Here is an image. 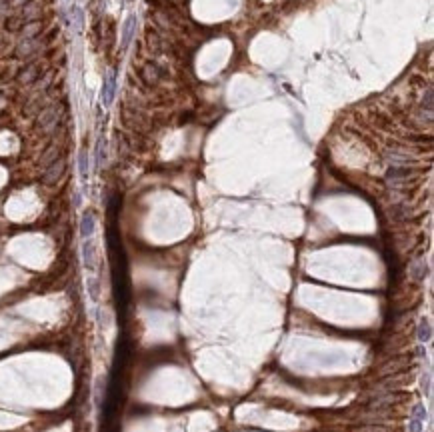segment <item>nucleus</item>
Wrapping results in <instances>:
<instances>
[{
    "instance_id": "nucleus-8",
    "label": "nucleus",
    "mask_w": 434,
    "mask_h": 432,
    "mask_svg": "<svg viewBox=\"0 0 434 432\" xmlns=\"http://www.w3.org/2000/svg\"><path fill=\"white\" fill-rule=\"evenodd\" d=\"M88 294L94 302H98V296H100V282L96 278H88Z\"/></svg>"
},
{
    "instance_id": "nucleus-13",
    "label": "nucleus",
    "mask_w": 434,
    "mask_h": 432,
    "mask_svg": "<svg viewBox=\"0 0 434 432\" xmlns=\"http://www.w3.org/2000/svg\"><path fill=\"white\" fill-rule=\"evenodd\" d=\"M416 356H418V358H424V356H426V348H424L422 344L416 348Z\"/></svg>"
},
{
    "instance_id": "nucleus-3",
    "label": "nucleus",
    "mask_w": 434,
    "mask_h": 432,
    "mask_svg": "<svg viewBox=\"0 0 434 432\" xmlns=\"http://www.w3.org/2000/svg\"><path fill=\"white\" fill-rule=\"evenodd\" d=\"M94 226H96L94 214H92V212H84V214H82V220H80V236H82V238H90L92 232H94Z\"/></svg>"
},
{
    "instance_id": "nucleus-6",
    "label": "nucleus",
    "mask_w": 434,
    "mask_h": 432,
    "mask_svg": "<svg viewBox=\"0 0 434 432\" xmlns=\"http://www.w3.org/2000/svg\"><path fill=\"white\" fill-rule=\"evenodd\" d=\"M56 120H58V112H56V108H48V110H44V112L40 114V118H38V122H40V126H42L44 130L54 128Z\"/></svg>"
},
{
    "instance_id": "nucleus-2",
    "label": "nucleus",
    "mask_w": 434,
    "mask_h": 432,
    "mask_svg": "<svg viewBox=\"0 0 434 432\" xmlns=\"http://www.w3.org/2000/svg\"><path fill=\"white\" fill-rule=\"evenodd\" d=\"M64 166H66V164H64V160H60V158H58V160H54V162L48 166V170L44 172V182H46V184H54V182H56V180L62 176V172H64Z\"/></svg>"
},
{
    "instance_id": "nucleus-12",
    "label": "nucleus",
    "mask_w": 434,
    "mask_h": 432,
    "mask_svg": "<svg viewBox=\"0 0 434 432\" xmlns=\"http://www.w3.org/2000/svg\"><path fill=\"white\" fill-rule=\"evenodd\" d=\"M408 432H422V420H418V418L412 416V420L408 424Z\"/></svg>"
},
{
    "instance_id": "nucleus-11",
    "label": "nucleus",
    "mask_w": 434,
    "mask_h": 432,
    "mask_svg": "<svg viewBox=\"0 0 434 432\" xmlns=\"http://www.w3.org/2000/svg\"><path fill=\"white\" fill-rule=\"evenodd\" d=\"M412 416L418 418V420H424V418H426V408H424L422 404H414V408H412Z\"/></svg>"
},
{
    "instance_id": "nucleus-7",
    "label": "nucleus",
    "mask_w": 434,
    "mask_h": 432,
    "mask_svg": "<svg viewBox=\"0 0 434 432\" xmlns=\"http://www.w3.org/2000/svg\"><path fill=\"white\" fill-rule=\"evenodd\" d=\"M78 170H80L82 178L88 176V154H86V150H82L80 156H78Z\"/></svg>"
},
{
    "instance_id": "nucleus-10",
    "label": "nucleus",
    "mask_w": 434,
    "mask_h": 432,
    "mask_svg": "<svg viewBox=\"0 0 434 432\" xmlns=\"http://www.w3.org/2000/svg\"><path fill=\"white\" fill-rule=\"evenodd\" d=\"M106 158V148H104V142L100 140L98 146H96V164H102Z\"/></svg>"
},
{
    "instance_id": "nucleus-9",
    "label": "nucleus",
    "mask_w": 434,
    "mask_h": 432,
    "mask_svg": "<svg viewBox=\"0 0 434 432\" xmlns=\"http://www.w3.org/2000/svg\"><path fill=\"white\" fill-rule=\"evenodd\" d=\"M420 388L426 396H430V388H432V378H430V372L426 370L422 376H420Z\"/></svg>"
},
{
    "instance_id": "nucleus-4",
    "label": "nucleus",
    "mask_w": 434,
    "mask_h": 432,
    "mask_svg": "<svg viewBox=\"0 0 434 432\" xmlns=\"http://www.w3.org/2000/svg\"><path fill=\"white\" fill-rule=\"evenodd\" d=\"M426 272H428V268H426L424 258H416V260H412V264H410V276H412V280L422 282V280L426 278Z\"/></svg>"
},
{
    "instance_id": "nucleus-1",
    "label": "nucleus",
    "mask_w": 434,
    "mask_h": 432,
    "mask_svg": "<svg viewBox=\"0 0 434 432\" xmlns=\"http://www.w3.org/2000/svg\"><path fill=\"white\" fill-rule=\"evenodd\" d=\"M82 260H84L86 270L92 272L96 268V246H94V242L90 238H86L84 244H82Z\"/></svg>"
},
{
    "instance_id": "nucleus-5",
    "label": "nucleus",
    "mask_w": 434,
    "mask_h": 432,
    "mask_svg": "<svg viewBox=\"0 0 434 432\" xmlns=\"http://www.w3.org/2000/svg\"><path fill=\"white\" fill-rule=\"evenodd\" d=\"M416 338L420 340V344L430 342V338H432V324H430L428 318H420L418 328H416Z\"/></svg>"
}]
</instances>
